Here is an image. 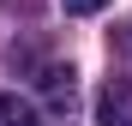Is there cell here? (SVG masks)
<instances>
[{"label": "cell", "instance_id": "cell-4", "mask_svg": "<svg viewBox=\"0 0 132 126\" xmlns=\"http://www.w3.org/2000/svg\"><path fill=\"white\" fill-rule=\"evenodd\" d=\"M60 6H66V12H78V18H90V12H102V6H108V0H60Z\"/></svg>", "mask_w": 132, "mask_h": 126}, {"label": "cell", "instance_id": "cell-3", "mask_svg": "<svg viewBox=\"0 0 132 126\" xmlns=\"http://www.w3.org/2000/svg\"><path fill=\"white\" fill-rule=\"evenodd\" d=\"M0 126H42L30 102H18V96H0Z\"/></svg>", "mask_w": 132, "mask_h": 126}, {"label": "cell", "instance_id": "cell-1", "mask_svg": "<svg viewBox=\"0 0 132 126\" xmlns=\"http://www.w3.org/2000/svg\"><path fill=\"white\" fill-rule=\"evenodd\" d=\"M96 126H132V78H108V84H102Z\"/></svg>", "mask_w": 132, "mask_h": 126}, {"label": "cell", "instance_id": "cell-2", "mask_svg": "<svg viewBox=\"0 0 132 126\" xmlns=\"http://www.w3.org/2000/svg\"><path fill=\"white\" fill-rule=\"evenodd\" d=\"M36 84H42V96H48L54 114H72V102H78V72H72V66H48Z\"/></svg>", "mask_w": 132, "mask_h": 126}]
</instances>
